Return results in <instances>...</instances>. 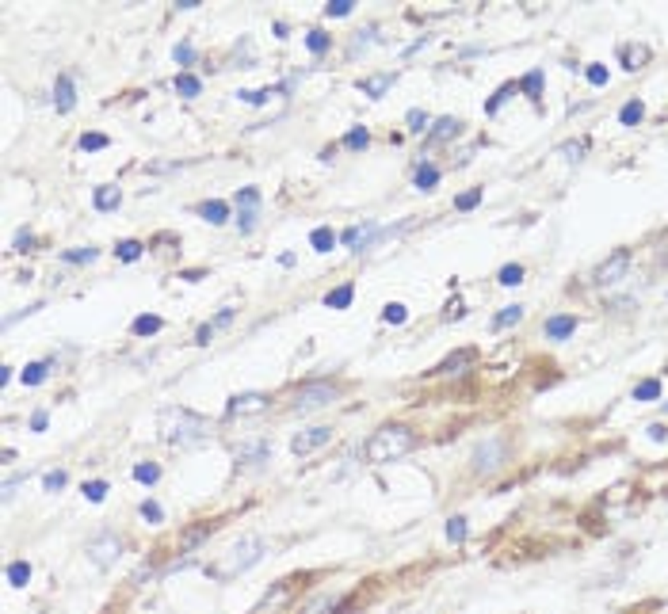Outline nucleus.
<instances>
[{
	"instance_id": "obj_50",
	"label": "nucleus",
	"mask_w": 668,
	"mask_h": 614,
	"mask_svg": "<svg viewBox=\"0 0 668 614\" xmlns=\"http://www.w3.org/2000/svg\"><path fill=\"white\" fill-rule=\"evenodd\" d=\"M172 58H176V65H191V61H195V46H191V42H176Z\"/></svg>"
},
{
	"instance_id": "obj_13",
	"label": "nucleus",
	"mask_w": 668,
	"mask_h": 614,
	"mask_svg": "<svg viewBox=\"0 0 668 614\" xmlns=\"http://www.w3.org/2000/svg\"><path fill=\"white\" fill-rule=\"evenodd\" d=\"M458 130H463V122H458L455 115H443V119L436 122V126L428 130V145H439V141H451V138L458 134Z\"/></svg>"
},
{
	"instance_id": "obj_2",
	"label": "nucleus",
	"mask_w": 668,
	"mask_h": 614,
	"mask_svg": "<svg viewBox=\"0 0 668 614\" xmlns=\"http://www.w3.org/2000/svg\"><path fill=\"white\" fill-rule=\"evenodd\" d=\"M412 447H417L412 428H405V423H386V428H378L371 439H366V462L382 466V462H393V458L409 455Z\"/></svg>"
},
{
	"instance_id": "obj_29",
	"label": "nucleus",
	"mask_w": 668,
	"mask_h": 614,
	"mask_svg": "<svg viewBox=\"0 0 668 614\" xmlns=\"http://www.w3.org/2000/svg\"><path fill=\"white\" fill-rule=\"evenodd\" d=\"M176 92H180V96H187V100H195V96L203 92V80L191 77V73H180V77H176Z\"/></svg>"
},
{
	"instance_id": "obj_52",
	"label": "nucleus",
	"mask_w": 668,
	"mask_h": 614,
	"mask_svg": "<svg viewBox=\"0 0 668 614\" xmlns=\"http://www.w3.org/2000/svg\"><path fill=\"white\" fill-rule=\"evenodd\" d=\"M585 77H588V84L604 88V84H607V69H604V65H588V69H585Z\"/></svg>"
},
{
	"instance_id": "obj_25",
	"label": "nucleus",
	"mask_w": 668,
	"mask_h": 614,
	"mask_svg": "<svg viewBox=\"0 0 668 614\" xmlns=\"http://www.w3.org/2000/svg\"><path fill=\"white\" fill-rule=\"evenodd\" d=\"M412 183H417L420 191H431V187L439 183V168H436V164H420L417 176H412Z\"/></svg>"
},
{
	"instance_id": "obj_54",
	"label": "nucleus",
	"mask_w": 668,
	"mask_h": 614,
	"mask_svg": "<svg viewBox=\"0 0 668 614\" xmlns=\"http://www.w3.org/2000/svg\"><path fill=\"white\" fill-rule=\"evenodd\" d=\"M558 153L566 157V160H580V153H585V141H566V145H561Z\"/></svg>"
},
{
	"instance_id": "obj_11",
	"label": "nucleus",
	"mask_w": 668,
	"mask_h": 614,
	"mask_svg": "<svg viewBox=\"0 0 668 614\" xmlns=\"http://www.w3.org/2000/svg\"><path fill=\"white\" fill-rule=\"evenodd\" d=\"M268 455H271L268 439H252V443H241L237 447V462H244V466H260V462H268Z\"/></svg>"
},
{
	"instance_id": "obj_33",
	"label": "nucleus",
	"mask_w": 668,
	"mask_h": 614,
	"mask_svg": "<svg viewBox=\"0 0 668 614\" xmlns=\"http://www.w3.org/2000/svg\"><path fill=\"white\" fill-rule=\"evenodd\" d=\"M661 397V382L657 378H645V382L634 385V401H657Z\"/></svg>"
},
{
	"instance_id": "obj_8",
	"label": "nucleus",
	"mask_w": 668,
	"mask_h": 614,
	"mask_svg": "<svg viewBox=\"0 0 668 614\" xmlns=\"http://www.w3.org/2000/svg\"><path fill=\"white\" fill-rule=\"evenodd\" d=\"M325 443H333V428H325V423H317V428H306V431H298L294 443H290V450H294L298 458H306V455H314V450H321Z\"/></svg>"
},
{
	"instance_id": "obj_20",
	"label": "nucleus",
	"mask_w": 668,
	"mask_h": 614,
	"mask_svg": "<svg viewBox=\"0 0 668 614\" xmlns=\"http://www.w3.org/2000/svg\"><path fill=\"white\" fill-rule=\"evenodd\" d=\"M92 203H96V210H119L122 195H119V187H96Z\"/></svg>"
},
{
	"instance_id": "obj_22",
	"label": "nucleus",
	"mask_w": 668,
	"mask_h": 614,
	"mask_svg": "<svg viewBox=\"0 0 668 614\" xmlns=\"http://www.w3.org/2000/svg\"><path fill=\"white\" fill-rule=\"evenodd\" d=\"M340 603H344V595H321V599H314L302 614H336Z\"/></svg>"
},
{
	"instance_id": "obj_17",
	"label": "nucleus",
	"mask_w": 668,
	"mask_h": 614,
	"mask_svg": "<svg viewBox=\"0 0 668 614\" xmlns=\"http://www.w3.org/2000/svg\"><path fill=\"white\" fill-rule=\"evenodd\" d=\"M199 218L210 222V225H225V218H229V206H225L222 198H210V203L199 206Z\"/></svg>"
},
{
	"instance_id": "obj_53",
	"label": "nucleus",
	"mask_w": 668,
	"mask_h": 614,
	"mask_svg": "<svg viewBox=\"0 0 668 614\" xmlns=\"http://www.w3.org/2000/svg\"><path fill=\"white\" fill-rule=\"evenodd\" d=\"M325 16H352V0H328Z\"/></svg>"
},
{
	"instance_id": "obj_35",
	"label": "nucleus",
	"mask_w": 668,
	"mask_h": 614,
	"mask_svg": "<svg viewBox=\"0 0 668 614\" xmlns=\"http://www.w3.org/2000/svg\"><path fill=\"white\" fill-rule=\"evenodd\" d=\"M290 584H294V580H283L275 591H268V595H263V603L256 607V614H260V610H268V607H279V603H283L287 595H290Z\"/></svg>"
},
{
	"instance_id": "obj_40",
	"label": "nucleus",
	"mask_w": 668,
	"mask_h": 614,
	"mask_svg": "<svg viewBox=\"0 0 668 614\" xmlns=\"http://www.w3.org/2000/svg\"><path fill=\"white\" fill-rule=\"evenodd\" d=\"M138 515H142L145 523H165V507L157 504V500H142V507H138Z\"/></svg>"
},
{
	"instance_id": "obj_21",
	"label": "nucleus",
	"mask_w": 668,
	"mask_h": 614,
	"mask_svg": "<svg viewBox=\"0 0 668 614\" xmlns=\"http://www.w3.org/2000/svg\"><path fill=\"white\" fill-rule=\"evenodd\" d=\"M352 298H355V287H352V282H344V287L328 290L325 306H328V309H347V306H352Z\"/></svg>"
},
{
	"instance_id": "obj_15",
	"label": "nucleus",
	"mask_w": 668,
	"mask_h": 614,
	"mask_svg": "<svg viewBox=\"0 0 668 614\" xmlns=\"http://www.w3.org/2000/svg\"><path fill=\"white\" fill-rule=\"evenodd\" d=\"M214 526H218V523H199V526H187V531L180 534V550H184V553H187V550H195L199 542H206V538L214 534Z\"/></svg>"
},
{
	"instance_id": "obj_49",
	"label": "nucleus",
	"mask_w": 668,
	"mask_h": 614,
	"mask_svg": "<svg viewBox=\"0 0 668 614\" xmlns=\"http://www.w3.org/2000/svg\"><path fill=\"white\" fill-rule=\"evenodd\" d=\"M477 203H482V191L474 187V191H463V195L455 198V210H474Z\"/></svg>"
},
{
	"instance_id": "obj_12",
	"label": "nucleus",
	"mask_w": 668,
	"mask_h": 614,
	"mask_svg": "<svg viewBox=\"0 0 668 614\" xmlns=\"http://www.w3.org/2000/svg\"><path fill=\"white\" fill-rule=\"evenodd\" d=\"M542 332H547V339H569L573 332H577V317H569V313L547 317V325H542Z\"/></svg>"
},
{
	"instance_id": "obj_4",
	"label": "nucleus",
	"mask_w": 668,
	"mask_h": 614,
	"mask_svg": "<svg viewBox=\"0 0 668 614\" xmlns=\"http://www.w3.org/2000/svg\"><path fill=\"white\" fill-rule=\"evenodd\" d=\"M504 458H508V439L501 435H493V439H485V443H477L474 447V458H470V466H474V474H496V469L504 466Z\"/></svg>"
},
{
	"instance_id": "obj_57",
	"label": "nucleus",
	"mask_w": 668,
	"mask_h": 614,
	"mask_svg": "<svg viewBox=\"0 0 668 614\" xmlns=\"http://www.w3.org/2000/svg\"><path fill=\"white\" fill-rule=\"evenodd\" d=\"M46 423H50V416H46V412L39 409V412L31 416V431H46Z\"/></svg>"
},
{
	"instance_id": "obj_32",
	"label": "nucleus",
	"mask_w": 668,
	"mask_h": 614,
	"mask_svg": "<svg viewBox=\"0 0 668 614\" xmlns=\"http://www.w3.org/2000/svg\"><path fill=\"white\" fill-rule=\"evenodd\" d=\"M520 320H523V306H504L493 317V328H508V325H520Z\"/></svg>"
},
{
	"instance_id": "obj_55",
	"label": "nucleus",
	"mask_w": 668,
	"mask_h": 614,
	"mask_svg": "<svg viewBox=\"0 0 668 614\" xmlns=\"http://www.w3.org/2000/svg\"><path fill=\"white\" fill-rule=\"evenodd\" d=\"M371 42H374V31H359V39H355L352 46H347V54H352V58H355V54H359L363 46H371Z\"/></svg>"
},
{
	"instance_id": "obj_30",
	"label": "nucleus",
	"mask_w": 668,
	"mask_h": 614,
	"mask_svg": "<svg viewBox=\"0 0 668 614\" xmlns=\"http://www.w3.org/2000/svg\"><path fill=\"white\" fill-rule=\"evenodd\" d=\"M645 119V107H642V100H630L623 111H619V122H623V126H638V122Z\"/></svg>"
},
{
	"instance_id": "obj_34",
	"label": "nucleus",
	"mask_w": 668,
	"mask_h": 614,
	"mask_svg": "<svg viewBox=\"0 0 668 614\" xmlns=\"http://www.w3.org/2000/svg\"><path fill=\"white\" fill-rule=\"evenodd\" d=\"M466 534H470L466 519H463V515H451V519H447V538H451L455 546H463V542H466Z\"/></svg>"
},
{
	"instance_id": "obj_47",
	"label": "nucleus",
	"mask_w": 668,
	"mask_h": 614,
	"mask_svg": "<svg viewBox=\"0 0 668 614\" xmlns=\"http://www.w3.org/2000/svg\"><path fill=\"white\" fill-rule=\"evenodd\" d=\"M328 42H333V39H328L325 31H309V35H306V46H309L314 54H325V50H328Z\"/></svg>"
},
{
	"instance_id": "obj_14",
	"label": "nucleus",
	"mask_w": 668,
	"mask_h": 614,
	"mask_svg": "<svg viewBox=\"0 0 668 614\" xmlns=\"http://www.w3.org/2000/svg\"><path fill=\"white\" fill-rule=\"evenodd\" d=\"M73 103H77V96H73V80L61 73V77L54 80V107L65 115V111H73Z\"/></svg>"
},
{
	"instance_id": "obj_37",
	"label": "nucleus",
	"mask_w": 668,
	"mask_h": 614,
	"mask_svg": "<svg viewBox=\"0 0 668 614\" xmlns=\"http://www.w3.org/2000/svg\"><path fill=\"white\" fill-rule=\"evenodd\" d=\"M382 320H386V325H405V320H409V309L401 306V301H390V306L382 309Z\"/></svg>"
},
{
	"instance_id": "obj_26",
	"label": "nucleus",
	"mask_w": 668,
	"mask_h": 614,
	"mask_svg": "<svg viewBox=\"0 0 668 614\" xmlns=\"http://www.w3.org/2000/svg\"><path fill=\"white\" fill-rule=\"evenodd\" d=\"M520 92H527V96L539 103V100H542V69H531V73H527V77L520 80Z\"/></svg>"
},
{
	"instance_id": "obj_39",
	"label": "nucleus",
	"mask_w": 668,
	"mask_h": 614,
	"mask_svg": "<svg viewBox=\"0 0 668 614\" xmlns=\"http://www.w3.org/2000/svg\"><path fill=\"white\" fill-rule=\"evenodd\" d=\"M65 485H69V474H65V469H50V474L42 477V488H46V493H61Z\"/></svg>"
},
{
	"instance_id": "obj_10",
	"label": "nucleus",
	"mask_w": 668,
	"mask_h": 614,
	"mask_svg": "<svg viewBox=\"0 0 668 614\" xmlns=\"http://www.w3.org/2000/svg\"><path fill=\"white\" fill-rule=\"evenodd\" d=\"M256 206H260V191L256 187H241L237 191V225H241V233H252V225H256Z\"/></svg>"
},
{
	"instance_id": "obj_1",
	"label": "nucleus",
	"mask_w": 668,
	"mask_h": 614,
	"mask_svg": "<svg viewBox=\"0 0 668 614\" xmlns=\"http://www.w3.org/2000/svg\"><path fill=\"white\" fill-rule=\"evenodd\" d=\"M210 435V420L195 416L191 409H165L161 412V439L168 447H191Z\"/></svg>"
},
{
	"instance_id": "obj_38",
	"label": "nucleus",
	"mask_w": 668,
	"mask_h": 614,
	"mask_svg": "<svg viewBox=\"0 0 668 614\" xmlns=\"http://www.w3.org/2000/svg\"><path fill=\"white\" fill-rule=\"evenodd\" d=\"M46 374H50V363H31L23 371V385H42Z\"/></svg>"
},
{
	"instance_id": "obj_43",
	"label": "nucleus",
	"mask_w": 668,
	"mask_h": 614,
	"mask_svg": "<svg viewBox=\"0 0 668 614\" xmlns=\"http://www.w3.org/2000/svg\"><path fill=\"white\" fill-rule=\"evenodd\" d=\"M115 256H119V260H126V263H134L138 256H142V244H138V241H119Z\"/></svg>"
},
{
	"instance_id": "obj_44",
	"label": "nucleus",
	"mask_w": 668,
	"mask_h": 614,
	"mask_svg": "<svg viewBox=\"0 0 668 614\" xmlns=\"http://www.w3.org/2000/svg\"><path fill=\"white\" fill-rule=\"evenodd\" d=\"M77 145L84 149V153H96V149H107V134H80Z\"/></svg>"
},
{
	"instance_id": "obj_16",
	"label": "nucleus",
	"mask_w": 668,
	"mask_h": 614,
	"mask_svg": "<svg viewBox=\"0 0 668 614\" xmlns=\"http://www.w3.org/2000/svg\"><path fill=\"white\" fill-rule=\"evenodd\" d=\"M390 88H393V73H374V77L363 80V96H371V100L386 96Z\"/></svg>"
},
{
	"instance_id": "obj_24",
	"label": "nucleus",
	"mask_w": 668,
	"mask_h": 614,
	"mask_svg": "<svg viewBox=\"0 0 668 614\" xmlns=\"http://www.w3.org/2000/svg\"><path fill=\"white\" fill-rule=\"evenodd\" d=\"M161 325H165V320L157 317V313H142V317H134V325H130V328H134V336H153V332H161Z\"/></svg>"
},
{
	"instance_id": "obj_48",
	"label": "nucleus",
	"mask_w": 668,
	"mask_h": 614,
	"mask_svg": "<svg viewBox=\"0 0 668 614\" xmlns=\"http://www.w3.org/2000/svg\"><path fill=\"white\" fill-rule=\"evenodd\" d=\"M100 256V252L96 248H73V252H65V263H92V260H96Z\"/></svg>"
},
{
	"instance_id": "obj_5",
	"label": "nucleus",
	"mask_w": 668,
	"mask_h": 614,
	"mask_svg": "<svg viewBox=\"0 0 668 614\" xmlns=\"http://www.w3.org/2000/svg\"><path fill=\"white\" fill-rule=\"evenodd\" d=\"M333 401H336V385L333 382H309L294 397V412H317V409H325V404H333Z\"/></svg>"
},
{
	"instance_id": "obj_56",
	"label": "nucleus",
	"mask_w": 668,
	"mask_h": 614,
	"mask_svg": "<svg viewBox=\"0 0 668 614\" xmlns=\"http://www.w3.org/2000/svg\"><path fill=\"white\" fill-rule=\"evenodd\" d=\"M645 431H649V439H653V443H664V439H668V428H664V423H649Z\"/></svg>"
},
{
	"instance_id": "obj_31",
	"label": "nucleus",
	"mask_w": 668,
	"mask_h": 614,
	"mask_svg": "<svg viewBox=\"0 0 668 614\" xmlns=\"http://www.w3.org/2000/svg\"><path fill=\"white\" fill-rule=\"evenodd\" d=\"M623 61H626V69H642L649 61V46H623Z\"/></svg>"
},
{
	"instance_id": "obj_3",
	"label": "nucleus",
	"mask_w": 668,
	"mask_h": 614,
	"mask_svg": "<svg viewBox=\"0 0 668 614\" xmlns=\"http://www.w3.org/2000/svg\"><path fill=\"white\" fill-rule=\"evenodd\" d=\"M263 553H268V542H263V538H256V534H252V538H241L237 546H229V550H225L218 561L210 565V576H214V580H233V576L249 572Z\"/></svg>"
},
{
	"instance_id": "obj_46",
	"label": "nucleus",
	"mask_w": 668,
	"mask_h": 614,
	"mask_svg": "<svg viewBox=\"0 0 668 614\" xmlns=\"http://www.w3.org/2000/svg\"><path fill=\"white\" fill-rule=\"evenodd\" d=\"M428 111H420V107H412L409 111V130H412V134H424V130H428Z\"/></svg>"
},
{
	"instance_id": "obj_23",
	"label": "nucleus",
	"mask_w": 668,
	"mask_h": 614,
	"mask_svg": "<svg viewBox=\"0 0 668 614\" xmlns=\"http://www.w3.org/2000/svg\"><path fill=\"white\" fill-rule=\"evenodd\" d=\"M309 244H314V252H333V244H336V233L328 229V225H317V229L309 233Z\"/></svg>"
},
{
	"instance_id": "obj_28",
	"label": "nucleus",
	"mask_w": 668,
	"mask_h": 614,
	"mask_svg": "<svg viewBox=\"0 0 668 614\" xmlns=\"http://www.w3.org/2000/svg\"><path fill=\"white\" fill-rule=\"evenodd\" d=\"M27 580H31V565H27V561H12V565H8V584H12V588H27Z\"/></svg>"
},
{
	"instance_id": "obj_9",
	"label": "nucleus",
	"mask_w": 668,
	"mask_h": 614,
	"mask_svg": "<svg viewBox=\"0 0 668 614\" xmlns=\"http://www.w3.org/2000/svg\"><path fill=\"white\" fill-rule=\"evenodd\" d=\"M268 401H271L268 393H237V397H229V404H225V416H229V420L256 416V412L268 409Z\"/></svg>"
},
{
	"instance_id": "obj_36",
	"label": "nucleus",
	"mask_w": 668,
	"mask_h": 614,
	"mask_svg": "<svg viewBox=\"0 0 668 614\" xmlns=\"http://www.w3.org/2000/svg\"><path fill=\"white\" fill-rule=\"evenodd\" d=\"M515 92H520V84H504V88H501V92H496V96H493V100H489V103H485V115H496V111H501V107H504V100H512V96H515Z\"/></svg>"
},
{
	"instance_id": "obj_42",
	"label": "nucleus",
	"mask_w": 668,
	"mask_h": 614,
	"mask_svg": "<svg viewBox=\"0 0 668 614\" xmlns=\"http://www.w3.org/2000/svg\"><path fill=\"white\" fill-rule=\"evenodd\" d=\"M496 282H501V287H520V282H523V267H520V263H508V267H501Z\"/></svg>"
},
{
	"instance_id": "obj_41",
	"label": "nucleus",
	"mask_w": 668,
	"mask_h": 614,
	"mask_svg": "<svg viewBox=\"0 0 668 614\" xmlns=\"http://www.w3.org/2000/svg\"><path fill=\"white\" fill-rule=\"evenodd\" d=\"M344 145L359 153V149H366V145H371V134H366L363 126H355V130H347V134H344Z\"/></svg>"
},
{
	"instance_id": "obj_27",
	"label": "nucleus",
	"mask_w": 668,
	"mask_h": 614,
	"mask_svg": "<svg viewBox=\"0 0 668 614\" xmlns=\"http://www.w3.org/2000/svg\"><path fill=\"white\" fill-rule=\"evenodd\" d=\"M134 481H138V485H157V481H161V466H153V462H138V466H134Z\"/></svg>"
},
{
	"instance_id": "obj_51",
	"label": "nucleus",
	"mask_w": 668,
	"mask_h": 614,
	"mask_svg": "<svg viewBox=\"0 0 668 614\" xmlns=\"http://www.w3.org/2000/svg\"><path fill=\"white\" fill-rule=\"evenodd\" d=\"M35 248V233L31 229H20L16 233V241H12V252H31Z\"/></svg>"
},
{
	"instance_id": "obj_6",
	"label": "nucleus",
	"mask_w": 668,
	"mask_h": 614,
	"mask_svg": "<svg viewBox=\"0 0 668 614\" xmlns=\"http://www.w3.org/2000/svg\"><path fill=\"white\" fill-rule=\"evenodd\" d=\"M119 553H122V538H115V534H100L88 542V561L96 569H111L119 561Z\"/></svg>"
},
{
	"instance_id": "obj_45",
	"label": "nucleus",
	"mask_w": 668,
	"mask_h": 614,
	"mask_svg": "<svg viewBox=\"0 0 668 614\" xmlns=\"http://www.w3.org/2000/svg\"><path fill=\"white\" fill-rule=\"evenodd\" d=\"M103 496H107V481H88V485H84V500L103 504Z\"/></svg>"
},
{
	"instance_id": "obj_7",
	"label": "nucleus",
	"mask_w": 668,
	"mask_h": 614,
	"mask_svg": "<svg viewBox=\"0 0 668 614\" xmlns=\"http://www.w3.org/2000/svg\"><path fill=\"white\" fill-rule=\"evenodd\" d=\"M626 267H630V252H626V248H619V252H611V256L600 263L592 279H596V287H615V282L626 275Z\"/></svg>"
},
{
	"instance_id": "obj_18",
	"label": "nucleus",
	"mask_w": 668,
	"mask_h": 614,
	"mask_svg": "<svg viewBox=\"0 0 668 614\" xmlns=\"http://www.w3.org/2000/svg\"><path fill=\"white\" fill-rule=\"evenodd\" d=\"M470 363H474V351H470V347H463V351H455L451 359H443V363H439L431 374H458V371H463V366H470Z\"/></svg>"
},
{
	"instance_id": "obj_19",
	"label": "nucleus",
	"mask_w": 668,
	"mask_h": 614,
	"mask_svg": "<svg viewBox=\"0 0 668 614\" xmlns=\"http://www.w3.org/2000/svg\"><path fill=\"white\" fill-rule=\"evenodd\" d=\"M229 320H233V309H222L218 317H214V320H206V325L199 328V332H195V344H210L214 332H218L222 325H229Z\"/></svg>"
}]
</instances>
